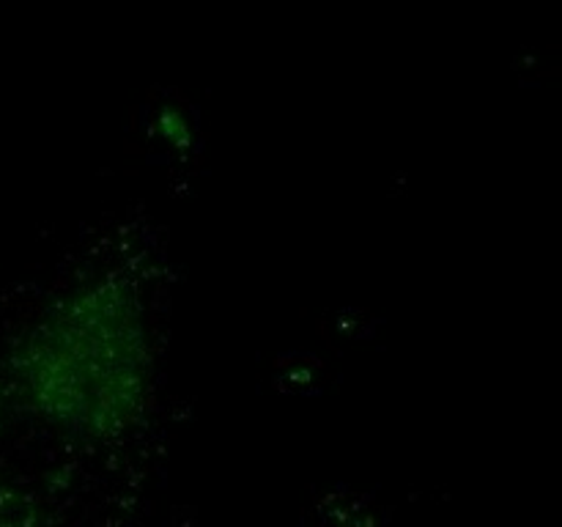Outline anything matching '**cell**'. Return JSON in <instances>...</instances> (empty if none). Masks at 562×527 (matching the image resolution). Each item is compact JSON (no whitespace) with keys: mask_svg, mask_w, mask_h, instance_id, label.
I'll list each match as a JSON object with an SVG mask.
<instances>
[{"mask_svg":"<svg viewBox=\"0 0 562 527\" xmlns=\"http://www.w3.org/2000/svg\"><path fill=\"white\" fill-rule=\"evenodd\" d=\"M0 527H36L31 503L5 483H0Z\"/></svg>","mask_w":562,"mask_h":527,"instance_id":"2","label":"cell"},{"mask_svg":"<svg viewBox=\"0 0 562 527\" xmlns=\"http://www.w3.org/2000/svg\"><path fill=\"white\" fill-rule=\"evenodd\" d=\"M157 340L140 285L119 272L77 280L16 333L0 360L11 412L60 439H126L151 410Z\"/></svg>","mask_w":562,"mask_h":527,"instance_id":"1","label":"cell"}]
</instances>
